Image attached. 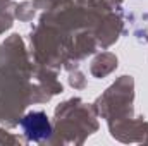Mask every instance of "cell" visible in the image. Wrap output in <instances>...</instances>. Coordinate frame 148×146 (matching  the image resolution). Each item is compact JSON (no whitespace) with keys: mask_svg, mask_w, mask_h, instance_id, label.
Wrapping results in <instances>:
<instances>
[{"mask_svg":"<svg viewBox=\"0 0 148 146\" xmlns=\"http://www.w3.org/2000/svg\"><path fill=\"white\" fill-rule=\"evenodd\" d=\"M21 127H23V131H24V134L29 141L47 139L52 132L50 120L47 119V115L43 112H29L21 120Z\"/></svg>","mask_w":148,"mask_h":146,"instance_id":"1","label":"cell"}]
</instances>
